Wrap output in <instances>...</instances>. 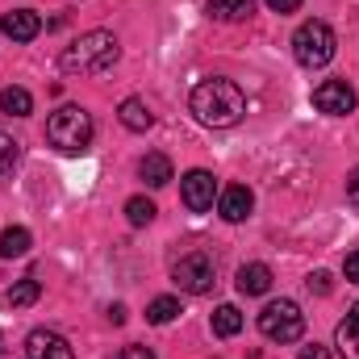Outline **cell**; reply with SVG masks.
Segmentation results:
<instances>
[{
  "label": "cell",
  "mask_w": 359,
  "mask_h": 359,
  "mask_svg": "<svg viewBox=\"0 0 359 359\" xmlns=\"http://www.w3.org/2000/svg\"><path fill=\"white\" fill-rule=\"evenodd\" d=\"M188 109H192V117H196L201 126L230 130V126H238V121L247 117V96H243V88H238L234 80L213 76V80H201V84L192 88Z\"/></svg>",
  "instance_id": "obj_1"
},
{
  "label": "cell",
  "mask_w": 359,
  "mask_h": 359,
  "mask_svg": "<svg viewBox=\"0 0 359 359\" xmlns=\"http://www.w3.org/2000/svg\"><path fill=\"white\" fill-rule=\"evenodd\" d=\"M117 59H121L117 38H113L109 29H88V34H80V38L59 55V67H63L67 76H100V72H109Z\"/></svg>",
  "instance_id": "obj_2"
},
{
  "label": "cell",
  "mask_w": 359,
  "mask_h": 359,
  "mask_svg": "<svg viewBox=\"0 0 359 359\" xmlns=\"http://www.w3.org/2000/svg\"><path fill=\"white\" fill-rule=\"evenodd\" d=\"M92 134H96L92 113L80 109V104H59L46 117V142L55 151H63V155H84L92 147Z\"/></svg>",
  "instance_id": "obj_3"
},
{
  "label": "cell",
  "mask_w": 359,
  "mask_h": 359,
  "mask_svg": "<svg viewBox=\"0 0 359 359\" xmlns=\"http://www.w3.org/2000/svg\"><path fill=\"white\" fill-rule=\"evenodd\" d=\"M334 50H339V38H334V29L326 25V21H301L297 25V34H292V55H297V63L301 67H309V72H318V67H326L330 59H334Z\"/></svg>",
  "instance_id": "obj_4"
},
{
  "label": "cell",
  "mask_w": 359,
  "mask_h": 359,
  "mask_svg": "<svg viewBox=\"0 0 359 359\" xmlns=\"http://www.w3.org/2000/svg\"><path fill=\"white\" fill-rule=\"evenodd\" d=\"M259 334L271 339V343H297L301 334H305V313H301V305L297 301H271L264 305V313H259Z\"/></svg>",
  "instance_id": "obj_5"
},
{
  "label": "cell",
  "mask_w": 359,
  "mask_h": 359,
  "mask_svg": "<svg viewBox=\"0 0 359 359\" xmlns=\"http://www.w3.org/2000/svg\"><path fill=\"white\" fill-rule=\"evenodd\" d=\"M172 280H176L180 292H188V297H205V292H213V284H217V264H213L209 251H188V255H180L176 259Z\"/></svg>",
  "instance_id": "obj_6"
},
{
  "label": "cell",
  "mask_w": 359,
  "mask_h": 359,
  "mask_svg": "<svg viewBox=\"0 0 359 359\" xmlns=\"http://www.w3.org/2000/svg\"><path fill=\"white\" fill-rule=\"evenodd\" d=\"M355 104H359V96L347 80H322V84L313 88V109H318V113L347 117V113H355Z\"/></svg>",
  "instance_id": "obj_7"
},
{
  "label": "cell",
  "mask_w": 359,
  "mask_h": 359,
  "mask_svg": "<svg viewBox=\"0 0 359 359\" xmlns=\"http://www.w3.org/2000/svg\"><path fill=\"white\" fill-rule=\"evenodd\" d=\"M180 196H184V205H188L192 213H209V209H213V196H217V180H213V172H205V168L184 172V180H180Z\"/></svg>",
  "instance_id": "obj_8"
},
{
  "label": "cell",
  "mask_w": 359,
  "mask_h": 359,
  "mask_svg": "<svg viewBox=\"0 0 359 359\" xmlns=\"http://www.w3.org/2000/svg\"><path fill=\"white\" fill-rule=\"evenodd\" d=\"M251 209H255V196H251V188H247V184H230V188H222V196H217V213H222L230 226L247 222V217H251Z\"/></svg>",
  "instance_id": "obj_9"
},
{
  "label": "cell",
  "mask_w": 359,
  "mask_h": 359,
  "mask_svg": "<svg viewBox=\"0 0 359 359\" xmlns=\"http://www.w3.org/2000/svg\"><path fill=\"white\" fill-rule=\"evenodd\" d=\"M25 359H76L72 343L55 330H34L25 339Z\"/></svg>",
  "instance_id": "obj_10"
},
{
  "label": "cell",
  "mask_w": 359,
  "mask_h": 359,
  "mask_svg": "<svg viewBox=\"0 0 359 359\" xmlns=\"http://www.w3.org/2000/svg\"><path fill=\"white\" fill-rule=\"evenodd\" d=\"M0 34L13 38V42H34L42 34V17L34 8H13V13L0 17Z\"/></svg>",
  "instance_id": "obj_11"
},
{
  "label": "cell",
  "mask_w": 359,
  "mask_h": 359,
  "mask_svg": "<svg viewBox=\"0 0 359 359\" xmlns=\"http://www.w3.org/2000/svg\"><path fill=\"white\" fill-rule=\"evenodd\" d=\"M117 117H121V126H126V130H134V134H147V130L155 126L151 104H147V100H138V96H126V100H121V109H117Z\"/></svg>",
  "instance_id": "obj_12"
},
{
  "label": "cell",
  "mask_w": 359,
  "mask_h": 359,
  "mask_svg": "<svg viewBox=\"0 0 359 359\" xmlns=\"http://www.w3.org/2000/svg\"><path fill=\"white\" fill-rule=\"evenodd\" d=\"M234 284H238L243 297H264V292L271 288V268L268 264H243Z\"/></svg>",
  "instance_id": "obj_13"
},
{
  "label": "cell",
  "mask_w": 359,
  "mask_h": 359,
  "mask_svg": "<svg viewBox=\"0 0 359 359\" xmlns=\"http://www.w3.org/2000/svg\"><path fill=\"white\" fill-rule=\"evenodd\" d=\"M334 347H339L347 359H359V305L339 322V330H334Z\"/></svg>",
  "instance_id": "obj_14"
},
{
  "label": "cell",
  "mask_w": 359,
  "mask_h": 359,
  "mask_svg": "<svg viewBox=\"0 0 359 359\" xmlns=\"http://www.w3.org/2000/svg\"><path fill=\"white\" fill-rule=\"evenodd\" d=\"M29 247H34V238H29L25 226L0 230V259H21V255H29Z\"/></svg>",
  "instance_id": "obj_15"
},
{
  "label": "cell",
  "mask_w": 359,
  "mask_h": 359,
  "mask_svg": "<svg viewBox=\"0 0 359 359\" xmlns=\"http://www.w3.org/2000/svg\"><path fill=\"white\" fill-rule=\"evenodd\" d=\"M205 13H209L213 21L234 25V21H247V17H251V0H205Z\"/></svg>",
  "instance_id": "obj_16"
},
{
  "label": "cell",
  "mask_w": 359,
  "mask_h": 359,
  "mask_svg": "<svg viewBox=\"0 0 359 359\" xmlns=\"http://www.w3.org/2000/svg\"><path fill=\"white\" fill-rule=\"evenodd\" d=\"M138 176L147 180L151 188H163V184H172V159L159 155V151H151V155L138 163Z\"/></svg>",
  "instance_id": "obj_17"
},
{
  "label": "cell",
  "mask_w": 359,
  "mask_h": 359,
  "mask_svg": "<svg viewBox=\"0 0 359 359\" xmlns=\"http://www.w3.org/2000/svg\"><path fill=\"white\" fill-rule=\"evenodd\" d=\"M38 297H42V284H38L34 276H25V280H17V284L4 292V305H8V309H25V305H34Z\"/></svg>",
  "instance_id": "obj_18"
},
{
  "label": "cell",
  "mask_w": 359,
  "mask_h": 359,
  "mask_svg": "<svg viewBox=\"0 0 359 359\" xmlns=\"http://www.w3.org/2000/svg\"><path fill=\"white\" fill-rule=\"evenodd\" d=\"M0 113H8V117H29V113H34V96L25 88H4L0 92Z\"/></svg>",
  "instance_id": "obj_19"
},
{
  "label": "cell",
  "mask_w": 359,
  "mask_h": 359,
  "mask_svg": "<svg viewBox=\"0 0 359 359\" xmlns=\"http://www.w3.org/2000/svg\"><path fill=\"white\" fill-rule=\"evenodd\" d=\"M238 330H243L238 305H217V313H213V334H217V339H234Z\"/></svg>",
  "instance_id": "obj_20"
},
{
  "label": "cell",
  "mask_w": 359,
  "mask_h": 359,
  "mask_svg": "<svg viewBox=\"0 0 359 359\" xmlns=\"http://www.w3.org/2000/svg\"><path fill=\"white\" fill-rule=\"evenodd\" d=\"M176 318H180L176 297H155V301L147 305V322H151V326H168V322H176Z\"/></svg>",
  "instance_id": "obj_21"
},
{
  "label": "cell",
  "mask_w": 359,
  "mask_h": 359,
  "mask_svg": "<svg viewBox=\"0 0 359 359\" xmlns=\"http://www.w3.org/2000/svg\"><path fill=\"white\" fill-rule=\"evenodd\" d=\"M155 213H159V209H155V201H147V196H130V201H126V222H130V226H151Z\"/></svg>",
  "instance_id": "obj_22"
},
{
  "label": "cell",
  "mask_w": 359,
  "mask_h": 359,
  "mask_svg": "<svg viewBox=\"0 0 359 359\" xmlns=\"http://www.w3.org/2000/svg\"><path fill=\"white\" fill-rule=\"evenodd\" d=\"M17 159H21V142L0 130V176H8V172L17 168Z\"/></svg>",
  "instance_id": "obj_23"
},
{
  "label": "cell",
  "mask_w": 359,
  "mask_h": 359,
  "mask_svg": "<svg viewBox=\"0 0 359 359\" xmlns=\"http://www.w3.org/2000/svg\"><path fill=\"white\" fill-rule=\"evenodd\" d=\"M305 288H309V292H318V297H326V292L334 288V284H330V271H309Z\"/></svg>",
  "instance_id": "obj_24"
},
{
  "label": "cell",
  "mask_w": 359,
  "mask_h": 359,
  "mask_svg": "<svg viewBox=\"0 0 359 359\" xmlns=\"http://www.w3.org/2000/svg\"><path fill=\"white\" fill-rule=\"evenodd\" d=\"M113 359H155V351H151V347H138V343H130V347H121Z\"/></svg>",
  "instance_id": "obj_25"
},
{
  "label": "cell",
  "mask_w": 359,
  "mask_h": 359,
  "mask_svg": "<svg viewBox=\"0 0 359 359\" xmlns=\"http://www.w3.org/2000/svg\"><path fill=\"white\" fill-rule=\"evenodd\" d=\"M343 276H347L351 284H359V251H351V255L343 259Z\"/></svg>",
  "instance_id": "obj_26"
},
{
  "label": "cell",
  "mask_w": 359,
  "mask_h": 359,
  "mask_svg": "<svg viewBox=\"0 0 359 359\" xmlns=\"http://www.w3.org/2000/svg\"><path fill=\"white\" fill-rule=\"evenodd\" d=\"M264 4H268L271 13H297L301 8V0H264Z\"/></svg>",
  "instance_id": "obj_27"
},
{
  "label": "cell",
  "mask_w": 359,
  "mask_h": 359,
  "mask_svg": "<svg viewBox=\"0 0 359 359\" xmlns=\"http://www.w3.org/2000/svg\"><path fill=\"white\" fill-rule=\"evenodd\" d=\"M297 359H330V347H318V343H313V347H301Z\"/></svg>",
  "instance_id": "obj_28"
},
{
  "label": "cell",
  "mask_w": 359,
  "mask_h": 359,
  "mask_svg": "<svg viewBox=\"0 0 359 359\" xmlns=\"http://www.w3.org/2000/svg\"><path fill=\"white\" fill-rule=\"evenodd\" d=\"M347 201H351V205H359V168L347 176Z\"/></svg>",
  "instance_id": "obj_29"
},
{
  "label": "cell",
  "mask_w": 359,
  "mask_h": 359,
  "mask_svg": "<svg viewBox=\"0 0 359 359\" xmlns=\"http://www.w3.org/2000/svg\"><path fill=\"white\" fill-rule=\"evenodd\" d=\"M109 322L121 326V322H126V305H113V309H109Z\"/></svg>",
  "instance_id": "obj_30"
}]
</instances>
